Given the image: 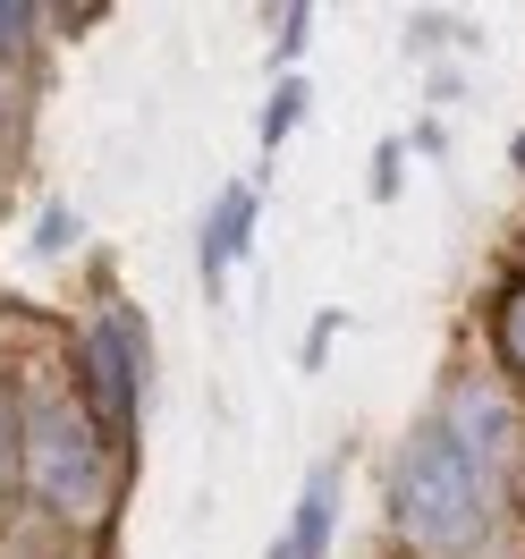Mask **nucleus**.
I'll list each match as a JSON object with an SVG mask.
<instances>
[{"mask_svg":"<svg viewBox=\"0 0 525 559\" xmlns=\"http://www.w3.org/2000/svg\"><path fill=\"white\" fill-rule=\"evenodd\" d=\"M297 110H306V85H281V94H272V110H263V136L281 144V136H288V119H297Z\"/></svg>","mask_w":525,"mask_h":559,"instance_id":"9","label":"nucleus"},{"mask_svg":"<svg viewBox=\"0 0 525 559\" xmlns=\"http://www.w3.org/2000/svg\"><path fill=\"white\" fill-rule=\"evenodd\" d=\"M26 35H35V9H0V51L26 43Z\"/></svg>","mask_w":525,"mask_h":559,"instance_id":"11","label":"nucleus"},{"mask_svg":"<svg viewBox=\"0 0 525 559\" xmlns=\"http://www.w3.org/2000/svg\"><path fill=\"white\" fill-rule=\"evenodd\" d=\"M17 466H26V416H17V399L0 390V500L17 491Z\"/></svg>","mask_w":525,"mask_h":559,"instance_id":"7","label":"nucleus"},{"mask_svg":"<svg viewBox=\"0 0 525 559\" xmlns=\"http://www.w3.org/2000/svg\"><path fill=\"white\" fill-rule=\"evenodd\" d=\"M331 500H339V475L322 466L314 484H306V500H297V543H288V559H322V543H331Z\"/></svg>","mask_w":525,"mask_h":559,"instance_id":"6","label":"nucleus"},{"mask_svg":"<svg viewBox=\"0 0 525 559\" xmlns=\"http://www.w3.org/2000/svg\"><path fill=\"white\" fill-rule=\"evenodd\" d=\"M373 187H382V195H398V144H382V153H373Z\"/></svg>","mask_w":525,"mask_h":559,"instance_id":"12","label":"nucleus"},{"mask_svg":"<svg viewBox=\"0 0 525 559\" xmlns=\"http://www.w3.org/2000/svg\"><path fill=\"white\" fill-rule=\"evenodd\" d=\"M457 432V441H466V450L484 457L491 475H500V466H509V450H517V416H509V407H500V399H491V390H457L450 399V416H441Z\"/></svg>","mask_w":525,"mask_h":559,"instance_id":"4","label":"nucleus"},{"mask_svg":"<svg viewBox=\"0 0 525 559\" xmlns=\"http://www.w3.org/2000/svg\"><path fill=\"white\" fill-rule=\"evenodd\" d=\"M76 238V212H43V229H35V246L51 254V246H69Z\"/></svg>","mask_w":525,"mask_h":559,"instance_id":"10","label":"nucleus"},{"mask_svg":"<svg viewBox=\"0 0 525 559\" xmlns=\"http://www.w3.org/2000/svg\"><path fill=\"white\" fill-rule=\"evenodd\" d=\"M26 475L69 518H94L110 500V450L94 441V424H85V407H76L69 390H43L35 407H26Z\"/></svg>","mask_w":525,"mask_h":559,"instance_id":"2","label":"nucleus"},{"mask_svg":"<svg viewBox=\"0 0 525 559\" xmlns=\"http://www.w3.org/2000/svg\"><path fill=\"white\" fill-rule=\"evenodd\" d=\"M281 559H288V551H281Z\"/></svg>","mask_w":525,"mask_h":559,"instance_id":"13","label":"nucleus"},{"mask_svg":"<svg viewBox=\"0 0 525 559\" xmlns=\"http://www.w3.org/2000/svg\"><path fill=\"white\" fill-rule=\"evenodd\" d=\"M85 390H94V407L103 424H136V390H144V340H136V314H110L85 331Z\"/></svg>","mask_w":525,"mask_h":559,"instance_id":"3","label":"nucleus"},{"mask_svg":"<svg viewBox=\"0 0 525 559\" xmlns=\"http://www.w3.org/2000/svg\"><path fill=\"white\" fill-rule=\"evenodd\" d=\"M491 484L500 475L457 441L450 424H423V432H407V450L390 466V509H398L416 551L457 559L491 534Z\"/></svg>","mask_w":525,"mask_h":559,"instance_id":"1","label":"nucleus"},{"mask_svg":"<svg viewBox=\"0 0 525 559\" xmlns=\"http://www.w3.org/2000/svg\"><path fill=\"white\" fill-rule=\"evenodd\" d=\"M500 348H509V365L525 373V288H509V297H500Z\"/></svg>","mask_w":525,"mask_h":559,"instance_id":"8","label":"nucleus"},{"mask_svg":"<svg viewBox=\"0 0 525 559\" xmlns=\"http://www.w3.org/2000/svg\"><path fill=\"white\" fill-rule=\"evenodd\" d=\"M246 229H254V187H229V195H220V212L204 221V272H212V280L229 272V254L246 246Z\"/></svg>","mask_w":525,"mask_h":559,"instance_id":"5","label":"nucleus"}]
</instances>
